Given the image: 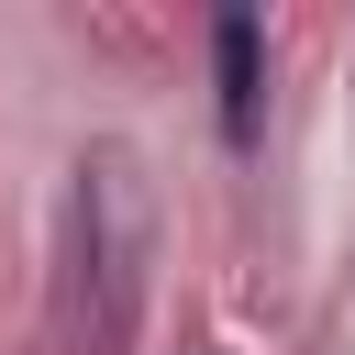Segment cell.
<instances>
[{"instance_id":"cell-1","label":"cell","mask_w":355,"mask_h":355,"mask_svg":"<svg viewBox=\"0 0 355 355\" xmlns=\"http://www.w3.org/2000/svg\"><path fill=\"white\" fill-rule=\"evenodd\" d=\"M78 266H89V322L122 333L133 288H144V166L122 144L78 155Z\"/></svg>"},{"instance_id":"cell-2","label":"cell","mask_w":355,"mask_h":355,"mask_svg":"<svg viewBox=\"0 0 355 355\" xmlns=\"http://www.w3.org/2000/svg\"><path fill=\"white\" fill-rule=\"evenodd\" d=\"M211 67H222V144H255V122H266V22L222 11L211 22Z\"/></svg>"}]
</instances>
